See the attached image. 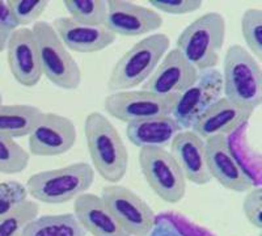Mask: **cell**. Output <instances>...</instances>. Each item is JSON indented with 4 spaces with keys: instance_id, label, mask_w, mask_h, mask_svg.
Here are the masks:
<instances>
[{
    "instance_id": "10",
    "label": "cell",
    "mask_w": 262,
    "mask_h": 236,
    "mask_svg": "<svg viewBox=\"0 0 262 236\" xmlns=\"http://www.w3.org/2000/svg\"><path fill=\"white\" fill-rule=\"evenodd\" d=\"M223 95V78L217 69L198 71L195 81L181 93L172 117L182 130H190L198 118Z\"/></svg>"
},
{
    "instance_id": "25",
    "label": "cell",
    "mask_w": 262,
    "mask_h": 236,
    "mask_svg": "<svg viewBox=\"0 0 262 236\" xmlns=\"http://www.w3.org/2000/svg\"><path fill=\"white\" fill-rule=\"evenodd\" d=\"M39 205L34 201H24L9 212L0 217V236H23L25 227L38 217Z\"/></svg>"
},
{
    "instance_id": "5",
    "label": "cell",
    "mask_w": 262,
    "mask_h": 236,
    "mask_svg": "<svg viewBox=\"0 0 262 236\" xmlns=\"http://www.w3.org/2000/svg\"><path fill=\"white\" fill-rule=\"evenodd\" d=\"M222 78L226 99L253 112L261 106V66L247 49L240 45H232L227 49Z\"/></svg>"
},
{
    "instance_id": "19",
    "label": "cell",
    "mask_w": 262,
    "mask_h": 236,
    "mask_svg": "<svg viewBox=\"0 0 262 236\" xmlns=\"http://www.w3.org/2000/svg\"><path fill=\"white\" fill-rule=\"evenodd\" d=\"M74 216L92 236H130L107 209L101 196L83 193L75 198Z\"/></svg>"
},
{
    "instance_id": "14",
    "label": "cell",
    "mask_w": 262,
    "mask_h": 236,
    "mask_svg": "<svg viewBox=\"0 0 262 236\" xmlns=\"http://www.w3.org/2000/svg\"><path fill=\"white\" fill-rule=\"evenodd\" d=\"M105 27L113 34L139 37L158 30L163 17L156 11L125 0H109Z\"/></svg>"
},
{
    "instance_id": "27",
    "label": "cell",
    "mask_w": 262,
    "mask_h": 236,
    "mask_svg": "<svg viewBox=\"0 0 262 236\" xmlns=\"http://www.w3.org/2000/svg\"><path fill=\"white\" fill-rule=\"evenodd\" d=\"M242 33L247 48L254 58H262V11L261 8H249L242 17Z\"/></svg>"
},
{
    "instance_id": "6",
    "label": "cell",
    "mask_w": 262,
    "mask_h": 236,
    "mask_svg": "<svg viewBox=\"0 0 262 236\" xmlns=\"http://www.w3.org/2000/svg\"><path fill=\"white\" fill-rule=\"evenodd\" d=\"M38 48L42 74L57 87L74 91L81 83V70L63 45L53 25L37 21L32 28Z\"/></svg>"
},
{
    "instance_id": "4",
    "label": "cell",
    "mask_w": 262,
    "mask_h": 236,
    "mask_svg": "<svg viewBox=\"0 0 262 236\" xmlns=\"http://www.w3.org/2000/svg\"><path fill=\"white\" fill-rule=\"evenodd\" d=\"M95 170L88 163L79 162L57 169L42 170L28 179V196L38 202L59 205L75 200L92 186Z\"/></svg>"
},
{
    "instance_id": "23",
    "label": "cell",
    "mask_w": 262,
    "mask_h": 236,
    "mask_svg": "<svg viewBox=\"0 0 262 236\" xmlns=\"http://www.w3.org/2000/svg\"><path fill=\"white\" fill-rule=\"evenodd\" d=\"M148 236H216L176 211L158 214Z\"/></svg>"
},
{
    "instance_id": "1",
    "label": "cell",
    "mask_w": 262,
    "mask_h": 236,
    "mask_svg": "<svg viewBox=\"0 0 262 236\" xmlns=\"http://www.w3.org/2000/svg\"><path fill=\"white\" fill-rule=\"evenodd\" d=\"M86 147L97 174L111 184H118L125 177L128 153L113 123L100 112H92L84 122Z\"/></svg>"
},
{
    "instance_id": "17",
    "label": "cell",
    "mask_w": 262,
    "mask_h": 236,
    "mask_svg": "<svg viewBox=\"0 0 262 236\" xmlns=\"http://www.w3.org/2000/svg\"><path fill=\"white\" fill-rule=\"evenodd\" d=\"M170 154L184 172L186 181L206 185L212 180L207 167L206 144L191 130H181L170 142Z\"/></svg>"
},
{
    "instance_id": "12",
    "label": "cell",
    "mask_w": 262,
    "mask_h": 236,
    "mask_svg": "<svg viewBox=\"0 0 262 236\" xmlns=\"http://www.w3.org/2000/svg\"><path fill=\"white\" fill-rule=\"evenodd\" d=\"M76 142V127L70 118L57 113H43L38 125L28 135L29 154L58 156L72 148Z\"/></svg>"
},
{
    "instance_id": "15",
    "label": "cell",
    "mask_w": 262,
    "mask_h": 236,
    "mask_svg": "<svg viewBox=\"0 0 262 236\" xmlns=\"http://www.w3.org/2000/svg\"><path fill=\"white\" fill-rule=\"evenodd\" d=\"M196 76L198 70L177 49H172L164 55L154 74L142 84V90L156 95L180 96L195 81Z\"/></svg>"
},
{
    "instance_id": "20",
    "label": "cell",
    "mask_w": 262,
    "mask_h": 236,
    "mask_svg": "<svg viewBox=\"0 0 262 236\" xmlns=\"http://www.w3.org/2000/svg\"><path fill=\"white\" fill-rule=\"evenodd\" d=\"M181 130L182 128L172 116H164L127 123L126 135L128 141L139 148L143 147L165 148Z\"/></svg>"
},
{
    "instance_id": "9",
    "label": "cell",
    "mask_w": 262,
    "mask_h": 236,
    "mask_svg": "<svg viewBox=\"0 0 262 236\" xmlns=\"http://www.w3.org/2000/svg\"><path fill=\"white\" fill-rule=\"evenodd\" d=\"M101 198L123 230L130 236H148L156 214L148 203L128 188L118 184L104 186Z\"/></svg>"
},
{
    "instance_id": "7",
    "label": "cell",
    "mask_w": 262,
    "mask_h": 236,
    "mask_svg": "<svg viewBox=\"0 0 262 236\" xmlns=\"http://www.w3.org/2000/svg\"><path fill=\"white\" fill-rule=\"evenodd\" d=\"M139 167L149 188L160 200L177 203L186 195V179L172 154L161 147H143Z\"/></svg>"
},
{
    "instance_id": "29",
    "label": "cell",
    "mask_w": 262,
    "mask_h": 236,
    "mask_svg": "<svg viewBox=\"0 0 262 236\" xmlns=\"http://www.w3.org/2000/svg\"><path fill=\"white\" fill-rule=\"evenodd\" d=\"M28 200V191L21 182H0V217L9 212Z\"/></svg>"
},
{
    "instance_id": "18",
    "label": "cell",
    "mask_w": 262,
    "mask_h": 236,
    "mask_svg": "<svg viewBox=\"0 0 262 236\" xmlns=\"http://www.w3.org/2000/svg\"><path fill=\"white\" fill-rule=\"evenodd\" d=\"M51 25L66 49L76 53H97L116 41V34L105 25L79 24L70 17L55 18Z\"/></svg>"
},
{
    "instance_id": "16",
    "label": "cell",
    "mask_w": 262,
    "mask_h": 236,
    "mask_svg": "<svg viewBox=\"0 0 262 236\" xmlns=\"http://www.w3.org/2000/svg\"><path fill=\"white\" fill-rule=\"evenodd\" d=\"M252 114V109L240 106L226 97H221L194 122L190 130L203 141L216 135L229 137L238 128L244 127Z\"/></svg>"
},
{
    "instance_id": "22",
    "label": "cell",
    "mask_w": 262,
    "mask_h": 236,
    "mask_svg": "<svg viewBox=\"0 0 262 236\" xmlns=\"http://www.w3.org/2000/svg\"><path fill=\"white\" fill-rule=\"evenodd\" d=\"M86 232L74 214L41 216L25 227L23 236H85Z\"/></svg>"
},
{
    "instance_id": "34",
    "label": "cell",
    "mask_w": 262,
    "mask_h": 236,
    "mask_svg": "<svg viewBox=\"0 0 262 236\" xmlns=\"http://www.w3.org/2000/svg\"><path fill=\"white\" fill-rule=\"evenodd\" d=\"M2 102H3V96H2V93H0V105H2Z\"/></svg>"
},
{
    "instance_id": "11",
    "label": "cell",
    "mask_w": 262,
    "mask_h": 236,
    "mask_svg": "<svg viewBox=\"0 0 262 236\" xmlns=\"http://www.w3.org/2000/svg\"><path fill=\"white\" fill-rule=\"evenodd\" d=\"M205 144L210 175L223 188L244 193L256 186L233 155L232 149L229 147L228 137H211L206 139Z\"/></svg>"
},
{
    "instance_id": "3",
    "label": "cell",
    "mask_w": 262,
    "mask_h": 236,
    "mask_svg": "<svg viewBox=\"0 0 262 236\" xmlns=\"http://www.w3.org/2000/svg\"><path fill=\"white\" fill-rule=\"evenodd\" d=\"M226 39V20L217 12H207L180 33L177 50L198 71L215 69Z\"/></svg>"
},
{
    "instance_id": "30",
    "label": "cell",
    "mask_w": 262,
    "mask_h": 236,
    "mask_svg": "<svg viewBox=\"0 0 262 236\" xmlns=\"http://www.w3.org/2000/svg\"><path fill=\"white\" fill-rule=\"evenodd\" d=\"M243 211L253 227L261 230L262 227V188L254 186L247 193L243 201Z\"/></svg>"
},
{
    "instance_id": "13",
    "label": "cell",
    "mask_w": 262,
    "mask_h": 236,
    "mask_svg": "<svg viewBox=\"0 0 262 236\" xmlns=\"http://www.w3.org/2000/svg\"><path fill=\"white\" fill-rule=\"evenodd\" d=\"M7 60L13 78L24 87H34L42 78L38 48L30 28H17L7 42Z\"/></svg>"
},
{
    "instance_id": "31",
    "label": "cell",
    "mask_w": 262,
    "mask_h": 236,
    "mask_svg": "<svg viewBox=\"0 0 262 236\" xmlns=\"http://www.w3.org/2000/svg\"><path fill=\"white\" fill-rule=\"evenodd\" d=\"M148 4L169 15H188L202 7L201 0H149Z\"/></svg>"
},
{
    "instance_id": "2",
    "label": "cell",
    "mask_w": 262,
    "mask_h": 236,
    "mask_svg": "<svg viewBox=\"0 0 262 236\" xmlns=\"http://www.w3.org/2000/svg\"><path fill=\"white\" fill-rule=\"evenodd\" d=\"M170 46L167 34L158 33L146 37L128 49L114 65L109 80V92H122L143 84L154 74Z\"/></svg>"
},
{
    "instance_id": "28",
    "label": "cell",
    "mask_w": 262,
    "mask_h": 236,
    "mask_svg": "<svg viewBox=\"0 0 262 236\" xmlns=\"http://www.w3.org/2000/svg\"><path fill=\"white\" fill-rule=\"evenodd\" d=\"M7 3L20 28L37 23L49 6L46 0H8Z\"/></svg>"
},
{
    "instance_id": "26",
    "label": "cell",
    "mask_w": 262,
    "mask_h": 236,
    "mask_svg": "<svg viewBox=\"0 0 262 236\" xmlns=\"http://www.w3.org/2000/svg\"><path fill=\"white\" fill-rule=\"evenodd\" d=\"M30 154L15 139L0 135V174L16 175L25 170Z\"/></svg>"
},
{
    "instance_id": "8",
    "label": "cell",
    "mask_w": 262,
    "mask_h": 236,
    "mask_svg": "<svg viewBox=\"0 0 262 236\" xmlns=\"http://www.w3.org/2000/svg\"><path fill=\"white\" fill-rule=\"evenodd\" d=\"M177 95H156L148 91H122L105 97L104 108L107 113L122 122L130 123L155 117L172 116Z\"/></svg>"
},
{
    "instance_id": "21",
    "label": "cell",
    "mask_w": 262,
    "mask_h": 236,
    "mask_svg": "<svg viewBox=\"0 0 262 236\" xmlns=\"http://www.w3.org/2000/svg\"><path fill=\"white\" fill-rule=\"evenodd\" d=\"M43 112L37 106L24 104L0 105V135L16 138L28 137L38 125Z\"/></svg>"
},
{
    "instance_id": "33",
    "label": "cell",
    "mask_w": 262,
    "mask_h": 236,
    "mask_svg": "<svg viewBox=\"0 0 262 236\" xmlns=\"http://www.w3.org/2000/svg\"><path fill=\"white\" fill-rule=\"evenodd\" d=\"M9 34L11 33H7V32H2V30H0V53H3V51L6 50Z\"/></svg>"
},
{
    "instance_id": "24",
    "label": "cell",
    "mask_w": 262,
    "mask_h": 236,
    "mask_svg": "<svg viewBox=\"0 0 262 236\" xmlns=\"http://www.w3.org/2000/svg\"><path fill=\"white\" fill-rule=\"evenodd\" d=\"M69 17L79 24L104 25L107 15V3L105 0H64Z\"/></svg>"
},
{
    "instance_id": "32",
    "label": "cell",
    "mask_w": 262,
    "mask_h": 236,
    "mask_svg": "<svg viewBox=\"0 0 262 236\" xmlns=\"http://www.w3.org/2000/svg\"><path fill=\"white\" fill-rule=\"evenodd\" d=\"M18 28L15 17H13L11 9L7 2L0 0V30L7 32V33H12L13 30Z\"/></svg>"
}]
</instances>
